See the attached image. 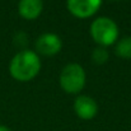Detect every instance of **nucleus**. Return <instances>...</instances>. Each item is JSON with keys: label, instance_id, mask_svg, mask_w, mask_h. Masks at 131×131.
Segmentation results:
<instances>
[{"label": "nucleus", "instance_id": "f257e3e1", "mask_svg": "<svg viewBox=\"0 0 131 131\" xmlns=\"http://www.w3.org/2000/svg\"><path fill=\"white\" fill-rule=\"evenodd\" d=\"M41 70V60L35 51L23 50L18 52L9 64L10 75L19 82L32 80Z\"/></svg>", "mask_w": 131, "mask_h": 131}, {"label": "nucleus", "instance_id": "f03ea898", "mask_svg": "<svg viewBox=\"0 0 131 131\" xmlns=\"http://www.w3.org/2000/svg\"><path fill=\"white\" fill-rule=\"evenodd\" d=\"M92 38L98 43V46L107 47L115 43L118 38V27L111 18L99 17L90 26Z\"/></svg>", "mask_w": 131, "mask_h": 131}, {"label": "nucleus", "instance_id": "7ed1b4c3", "mask_svg": "<svg viewBox=\"0 0 131 131\" xmlns=\"http://www.w3.org/2000/svg\"><path fill=\"white\" fill-rule=\"evenodd\" d=\"M85 71L84 69L77 64L71 62L64 66V69L60 73V85L61 88L70 94L79 93L85 85Z\"/></svg>", "mask_w": 131, "mask_h": 131}, {"label": "nucleus", "instance_id": "20e7f679", "mask_svg": "<svg viewBox=\"0 0 131 131\" xmlns=\"http://www.w3.org/2000/svg\"><path fill=\"white\" fill-rule=\"evenodd\" d=\"M102 0H66V6L69 12L77 17L85 19L97 13L101 8Z\"/></svg>", "mask_w": 131, "mask_h": 131}, {"label": "nucleus", "instance_id": "39448f33", "mask_svg": "<svg viewBox=\"0 0 131 131\" xmlns=\"http://www.w3.org/2000/svg\"><path fill=\"white\" fill-rule=\"evenodd\" d=\"M62 47L61 38L55 33H43L36 41V51L43 56H53Z\"/></svg>", "mask_w": 131, "mask_h": 131}, {"label": "nucleus", "instance_id": "423d86ee", "mask_svg": "<svg viewBox=\"0 0 131 131\" xmlns=\"http://www.w3.org/2000/svg\"><path fill=\"white\" fill-rule=\"evenodd\" d=\"M74 111L78 117L83 120H92L98 112L97 102L88 95H79L74 102Z\"/></svg>", "mask_w": 131, "mask_h": 131}, {"label": "nucleus", "instance_id": "0eeeda50", "mask_svg": "<svg viewBox=\"0 0 131 131\" xmlns=\"http://www.w3.org/2000/svg\"><path fill=\"white\" fill-rule=\"evenodd\" d=\"M42 9H43L42 0H19L18 4L19 15L28 20L38 18L42 13Z\"/></svg>", "mask_w": 131, "mask_h": 131}, {"label": "nucleus", "instance_id": "6e6552de", "mask_svg": "<svg viewBox=\"0 0 131 131\" xmlns=\"http://www.w3.org/2000/svg\"><path fill=\"white\" fill-rule=\"evenodd\" d=\"M116 53L120 57L131 59V37H124L116 45Z\"/></svg>", "mask_w": 131, "mask_h": 131}, {"label": "nucleus", "instance_id": "1a4fd4ad", "mask_svg": "<svg viewBox=\"0 0 131 131\" xmlns=\"http://www.w3.org/2000/svg\"><path fill=\"white\" fill-rule=\"evenodd\" d=\"M92 60L97 65H103L108 60V52H107L106 47H102V46L95 47L93 50V53H92Z\"/></svg>", "mask_w": 131, "mask_h": 131}, {"label": "nucleus", "instance_id": "9d476101", "mask_svg": "<svg viewBox=\"0 0 131 131\" xmlns=\"http://www.w3.org/2000/svg\"><path fill=\"white\" fill-rule=\"evenodd\" d=\"M0 131H10L6 126H3V125H0Z\"/></svg>", "mask_w": 131, "mask_h": 131}]
</instances>
